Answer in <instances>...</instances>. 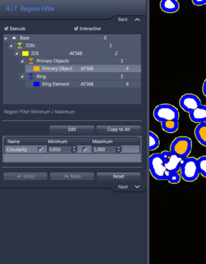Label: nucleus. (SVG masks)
Wrapping results in <instances>:
<instances>
[{"instance_id":"nucleus-18","label":"nucleus","mask_w":206,"mask_h":264,"mask_svg":"<svg viewBox=\"0 0 206 264\" xmlns=\"http://www.w3.org/2000/svg\"><path fill=\"white\" fill-rule=\"evenodd\" d=\"M199 173L206 178V156H202L198 159Z\"/></svg>"},{"instance_id":"nucleus-17","label":"nucleus","mask_w":206,"mask_h":264,"mask_svg":"<svg viewBox=\"0 0 206 264\" xmlns=\"http://www.w3.org/2000/svg\"><path fill=\"white\" fill-rule=\"evenodd\" d=\"M159 145H160V140H159L158 137L153 132H149V150L152 152L157 148H158Z\"/></svg>"},{"instance_id":"nucleus-8","label":"nucleus","mask_w":206,"mask_h":264,"mask_svg":"<svg viewBox=\"0 0 206 264\" xmlns=\"http://www.w3.org/2000/svg\"><path fill=\"white\" fill-rule=\"evenodd\" d=\"M192 142L187 137H179L175 139L171 145V152L177 156L186 158L191 153Z\"/></svg>"},{"instance_id":"nucleus-1","label":"nucleus","mask_w":206,"mask_h":264,"mask_svg":"<svg viewBox=\"0 0 206 264\" xmlns=\"http://www.w3.org/2000/svg\"><path fill=\"white\" fill-rule=\"evenodd\" d=\"M118 141L114 136L101 135L98 136L87 137H7L6 145H114Z\"/></svg>"},{"instance_id":"nucleus-5","label":"nucleus","mask_w":206,"mask_h":264,"mask_svg":"<svg viewBox=\"0 0 206 264\" xmlns=\"http://www.w3.org/2000/svg\"><path fill=\"white\" fill-rule=\"evenodd\" d=\"M47 145H18L10 144L3 147L4 154H47Z\"/></svg>"},{"instance_id":"nucleus-11","label":"nucleus","mask_w":206,"mask_h":264,"mask_svg":"<svg viewBox=\"0 0 206 264\" xmlns=\"http://www.w3.org/2000/svg\"><path fill=\"white\" fill-rule=\"evenodd\" d=\"M190 120L196 124L205 123L206 105H201L191 112L189 113Z\"/></svg>"},{"instance_id":"nucleus-20","label":"nucleus","mask_w":206,"mask_h":264,"mask_svg":"<svg viewBox=\"0 0 206 264\" xmlns=\"http://www.w3.org/2000/svg\"><path fill=\"white\" fill-rule=\"evenodd\" d=\"M192 2L193 4L198 6H203L206 4V0H199V1H198V0H193Z\"/></svg>"},{"instance_id":"nucleus-10","label":"nucleus","mask_w":206,"mask_h":264,"mask_svg":"<svg viewBox=\"0 0 206 264\" xmlns=\"http://www.w3.org/2000/svg\"><path fill=\"white\" fill-rule=\"evenodd\" d=\"M183 158L171 152L169 158L165 161V167L173 173H177L181 169L180 162Z\"/></svg>"},{"instance_id":"nucleus-24","label":"nucleus","mask_w":206,"mask_h":264,"mask_svg":"<svg viewBox=\"0 0 206 264\" xmlns=\"http://www.w3.org/2000/svg\"><path fill=\"white\" fill-rule=\"evenodd\" d=\"M186 160L187 159L186 158H183L182 160V161H181L180 162V166H181V168L182 167V166L185 164V163L186 162Z\"/></svg>"},{"instance_id":"nucleus-7","label":"nucleus","mask_w":206,"mask_h":264,"mask_svg":"<svg viewBox=\"0 0 206 264\" xmlns=\"http://www.w3.org/2000/svg\"><path fill=\"white\" fill-rule=\"evenodd\" d=\"M199 174L198 159L194 157L187 158L185 164L181 168V176L183 180L187 182L194 181Z\"/></svg>"},{"instance_id":"nucleus-22","label":"nucleus","mask_w":206,"mask_h":264,"mask_svg":"<svg viewBox=\"0 0 206 264\" xmlns=\"http://www.w3.org/2000/svg\"><path fill=\"white\" fill-rule=\"evenodd\" d=\"M161 156L162 158L166 161V160L169 158V156H170V152H167V150H164V152H162L161 154Z\"/></svg>"},{"instance_id":"nucleus-15","label":"nucleus","mask_w":206,"mask_h":264,"mask_svg":"<svg viewBox=\"0 0 206 264\" xmlns=\"http://www.w3.org/2000/svg\"><path fill=\"white\" fill-rule=\"evenodd\" d=\"M82 127H64L59 131L55 132L54 133L60 134H68V133H77V134H94V130H87L86 128H81Z\"/></svg>"},{"instance_id":"nucleus-9","label":"nucleus","mask_w":206,"mask_h":264,"mask_svg":"<svg viewBox=\"0 0 206 264\" xmlns=\"http://www.w3.org/2000/svg\"><path fill=\"white\" fill-rule=\"evenodd\" d=\"M201 105L200 99L193 94H186L180 100L181 108L187 112H191Z\"/></svg>"},{"instance_id":"nucleus-19","label":"nucleus","mask_w":206,"mask_h":264,"mask_svg":"<svg viewBox=\"0 0 206 264\" xmlns=\"http://www.w3.org/2000/svg\"><path fill=\"white\" fill-rule=\"evenodd\" d=\"M181 180V176L177 173H173L169 182L171 184H177L179 183Z\"/></svg>"},{"instance_id":"nucleus-12","label":"nucleus","mask_w":206,"mask_h":264,"mask_svg":"<svg viewBox=\"0 0 206 264\" xmlns=\"http://www.w3.org/2000/svg\"><path fill=\"white\" fill-rule=\"evenodd\" d=\"M160 8L166 13H175L179 11L180 5L176 0H162Z\"/></svg>"},{"instance_id":"nucleus-3","label":"nucleus","mask_w":206,"mask_h":264,"mask_svg":"<svg viewBox=\"0 0 206 264\" xmlns=\"http://www.w3.org/2000/svg\"><path fill=\"white\" fill-rule=\"evenodd\" d=\"M5 181H47L49 174L43 172H5L3 175Z\"/></svg>"},{"instance_id":"nucleus-23","label":"nucleus","mask_w":206,"mask_h":264,"mask_svg":"<svg viewBox=\"0 0 206 264\" xmlns=\"http://www.w3.org/2000/svg\"><path fill=\"white\" fill-rule=\"evenodd\" d=\"M202 92L204 95L206 97V80L204 82L203 86H202Z\"/></svg>"},{"instance_id":"nucleus-14","label":"nucleus","mask_w":206,"mask_h":264,"mask_svg":"<svg viewBox=\"0 0 206 264\" xmlns=\"http://www.w3.org/2000/svg\"><path fill=\"white\" fill-rule=\"evenodd\" d=\"M195 135L199 143L202 146H206V122L196 126Z\"/></svg>"},{"instance_id":"nucleus-13","label":"nucleus","mask_w":206,"mask_h":264,"mask_svg":"<svg viewBox=\"0 0 206 264\" xmlns=\"http://www.w3.org/2000/svg\"><path fill=\"white\" fill-rule=\"evenodd\" d=\"M120 152L119 147L114 145L93 146V154H115Z\"/></svg>"},{"instance_id":"nucleus-4","label":"nucleus","mask_w":206,"mask_h":264,"mask_svg":"<svg viewBox=\"0 0 206 264\" xmlns=\"http://www.w3.org/2000/svg\"><path fill=\"white\" fill-rule=\"evenodd\" d=\"M154 117L156 121L163 122L168 121L179 120V110L170 104H161L156 106L154 111Z\"/></svg>"},{"instance_id":"nucleus-2","label":"nucleus","mask_w":206,"mask_h":264,"mask_svg":"<svg viewBox=\"0 0 206 264\" xmlns=\"http://www.w3.org/2000/svg\"><path fill=\"white\" fill-rule=\"evenodd\" d=\"M95 179V174L93 172H54L50 174L51 181H93Z\"/></svg>"},{"instance_id":"nucleus-21","label":"nucleus","mask_w":206,"mask_h":264,"mask_svg":"<svg viewBox=\"0 0 206 264\" xmlns=\"http://www.w3.org/2000/svg\"><path fill=\"white\" fill-rule=\"evenodd\" d=\"M172 174H173V172L167 169L166 171H165L164 172V180H170V178H171Z\"/></svg>"},{"instance_id":"nucleus-16","label":"nucleus","mask_w":206,"mask_h":264,"mask_svg":"<svg viewBox=\"0 0 206 264\" xmlns=\"http://www.w3.org/2000/svg\"><path fill=\"white\" fill-rule=\"evenodd\" d=\"M179 127V122L178 121H168L161 122V128L168 133H174Z\"/></svg>"},{"instance_id":"nucleus-6","label":"nucleus","mask_w":206,"mask_h":264,"mask_svg":"<svg viewBox=\"0 0 206 264\" xmlns=\"http://www.w3.org/2000/svg\"><path fill=\"white\" fill-rule=\"evenodd\" d=\"M164 163L165 160L162 158L161 154L155 153L150 156L149 170L156 180H164V172L167 170Z\"/></svg>"}]
</instances>
